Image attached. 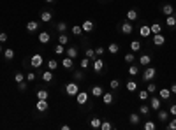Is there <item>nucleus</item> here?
Masks as SVG:
<instances>
[{
  "label": "nucleus",
  "instance_id": "23",
  "mask_svg": "<svg viewBox=\"0 0 176 130\" xmlns=\"http://www.w3.org/2000/svg\"><path fill=\"white\" fill-rule=\"evenodd\" d=\"M162 13L166 16H169V14H174V7L171 5V4H162Z\"/></svg>",
  "mask_w": 176,
  "mask_h": 130
},
{
  "label": "nucleus",
  "instance_id": "7",
  "mask_svg": "<svg viewBox=\"0 0 176 130\" xmlns=\"http://www.w3.org/2000/svg\"><path fill=\"white\" fill-rule=\"evenodd\" d=\"M81 28H83V34H90V32H93L95 25H93L92 20H84V21L81 23Z\"/></svg>",
  "mask_w": 176,
  "mask_h": 130
},
{
  "label": "nucleus",
  "instance_id": "5",
  "mask_svg": "<svg viewBox=\"0 0 176 130\" xmlns=\"http://www.w3.org/2000/svg\"><path fill=\"white\" fill-rule=\"evenodd\" d=\"M120 30H122L123 35H130V34L134 32V27H132V23L130 21H123L122 25H120Z\"/></svg>",
  "mask_w": 176,
  "mask_h": 130
},
{
  "label": "nucleus",
  "instance_id": "36",
  "mask_svg": "<svg viewBox=\"0 0 176 130\" xmlns=\"http://www.w3.org/2000/svg\"><path fill=\"white\" fill-rule=\"evenodd\" d=\"M48 97H49L48 90H37V99H44V100H48Z\"/></svg>",
  "mask_w": 176,
  "mask_h": 130
},
{
  "label": "nucleus",
  "instance_id": "15",
  "mask_svg": "<svg viewBox=\"0 0 176 130\" xmlns=\"http://www.w3.org/2000/svg\"><path fill=\"white\" fill-rule=\"evenodd\" d=\"M139 35L141 37H150L152 35V30H150V25H143V27H139Z\"/></svg>",
  "mask_w": 176,
  "mask_h": 130
},
{
  "label": "nucleus",
  "instance_id": "24",
  "mask_svg": "<svg viewBox=\"0 0 176 130\" xmlns=\"http://www.w3.org/2000/svg\"><path fill=\"white\" fill-rule=\"evenodd\" d=\"M49 41H51V35H49L48 32H41L39 34V42L41 44H48Z\"/></svg>",
  "mask_w": 176,
  "mask_h": 130
},
{
  "label": "nucleus",
  "instance_id": "14",
  "mask_svg": "<svg viewBox=\"0 0 176 130\" xmlns=\"http://www.w3.org/2000/svg\"><path fill=\"white\" fill-rule=\"evenodd\" d=\"M37 30H39V23H37V21L32 20V21L27 23V32H28V34H34V32H37Z\"/></svg>",
  "mask_w": 176,
  "mask_h": 130
},
{
  "label": "nucleus",
  "instance_id": "51",
  "mask_svg": "<svg viewBox=\"0 0 176 130\" xmlns=\"http://www.w3.org/2000/svg\"><path fill=\"white\" fill-rule=\"evenodd\" d=\"M100 128H102V130H111L113 125L109 121H102V123H100Z\"/></svg>",
  "mask_w": 176,
  "mask_h": 130
},
{
  "label": "nucleus",
  "instance_id": "30",
  "mask_svg": "<svg viewBox=\"0 0 176 130\" xmlns=\"http://www.w3.org/2000/svg\"><path fill=\"white\" fill-rule=\"evenodd\" d=\"M84 56L90 58L92 62H93V60L97 58V55H95V49H92V48H86V49H84Z\"/></svg>",
  "mask_w": 176,
  "mask_h": 130
},
{
  "label": "nucleus",
  "instance_id": "43",
  "mask_svg": "<svg viewBox=\"0 0 176 130\" xmlns=\"http://www.w3.org/2000/svg\"><path fill=\"white\" fill-rule=\"evenodd\" d=\"M123 60H125L127 63L130 65V63H132V62H134V60H136V56H134V53H132V51H130V53H127L125 56H123Z\"/></svg>",
  "mask_w": 176,
  "mask_h": 130
},
{
  "label": "nucleus",
  "instance_id": "12",
  "mask_svg": "<svg viewBox=\"0 0 176 130\" xmlns=\"http://www.w3.org/2000/svg\"><path fill=\"white\" fill-rule=\"evenodd\" d=\"M14 56H16V53H14L13 48H6V49H4V58H6V62H13Z\"/></svg>",
  "mask_w": 176,
  "mask_h": 130
},
{
  "label": "nucleus",
  "instance_id": "20",
  "mask_svg": "<svg viewBox=\"0 0 176 130\" xmlns=\"http://www.w3.org/2000/svg\"><path fill=\"white\" fill-rule=\"evenodd\" d=\"M157 113H159V121L166 123V121L169 120V111H164V109H159Z\"/></svg>",
  "mask_w": 176,
  "mask_h": 130
},
{
  "label": "nucleus",
  "instance_id": "57",
  "mask_svg": "<svg viewBox=\"0 0 176 130\" xmlns=\"http://www.w3.org/2000/svg\"><path fill=\"white\" fill-rule=\"evenodd\" d=\"M169 90H171V93H174V95H176V83H173V85H171V88H169Z\"/></svg>",
  "mask_w": 176,
  "mask_h": 130
},
{
  "label": "nucleus",
  "instance_id": "32",
  "mask_svg": "<svg viewBox=\"0 0 176 130\" xmlns=\"http://www.w3.org/2000/svg\"><path fill=\"white\" fill-rule=\"evenodd\" d=\"M58 44L67 46V44H69V35H67V34H58Z\"/></svg>",
  "mask_w": 176,
  "mask_h": 130
},
{
  "label": "nucleus",
  "instance_id": "39",
  "mask_svg": "<svg viewBox=\"0 0 176 130\" xmlns=\"http://www.w3.org/2000/svg\"><path fill=\"white\" fill-rule=\"evenodd\" d=\"M56 30H58L60 34H65V32H67V23H65V21H60L58 25H56Z\"/></svg>",
  "mask_w": 176,
  "mask_h": 130
},
{
  "label": "nucleus",
  "instance_id": "50",
  "mask_svg": "<svg viewBox=\"0 0 176 130\" xmlns=\"http://www.w3.org/2000/svg\"><path fill=\"white\" fill-rule=\"evenodd\" d=\"M55 53H56V55H63V53H65L63 44H58V46H56V48H55Z\"/></svg>",
  "mask_w": 176,
  "mask_h": 130
},
{
  "label": "nucleus",
  "instance_id": "42",
  "mask_svg": "<svg viewBox=\"0 0 176 130\" xmlns=\"http://www.w3.org/2000/svg\"><path fill=\"white\" fill-rule=\"evenodd\" d=\"M48 69H49V70L58 69V62H56V60H53V58H51V60H48Z\"/></svg>",
  "mask_w": 176,
  "mask_h": 130
},
{
  "label": "nucleus",
  "instance_id": "33",
  "mask_svg": "<svg viewBox=\"0 0 176 130\" xmlns=\"http://www.w3.org/2000/svg\"><path fill=\"white\" fill-rule=\"evenodd\" d=\"M107 51H109V53H111V55H116V53H118L120 51V46L116 42H111L109 44V46H107Z\"/></svg>",
  "mask_w": 176,
  "mask_h": 130
},
{
  "label": "nucleus",
  "instance_id": "6",
  "mask_svg": "<svg viewBox=\"0 0 176 130\" xmlns=\"http://www.w3.org/2000/svg\"><path fill=\"white\" fill-rule=\"evenodd\" d=\"M92 63H93V70H95L97 74H100L102 70H104V60H102L100 56H97Z\"/></svg>",
  "mask_w": 176,
  "mask_h": 130
},
{
  "label": "nucleus",
  "instance_id": "18",
  "mask_svg": "<svg viewBox=\"0 0 176 130\" xmlns=\"http://www.w3.org/2000/svg\"><path fill=\"white\" fill-rule=\"evenodd\" d=\"M129 121H130V125H139L141 114H139V113H130V116H129Z\"/></svg>",
  "mask_w": 176,
  "mask_h": 130
},
{
  "label": "nucleus",
  "instance_id": "35",
  "mask_svg": "<svg viewBox=\"0 0 176 130\" xmlns=\"http://www.w3.org/2000/svg\"><path fill=\"white\" fill-rule=\"evenodd\" d=\"M139 74V67L137 65H129V76H137Z\"/></svg>",
  "mask_w": 176,
  "mask_h": 130
},
{
  "label": "nucleus",
  "instance_id": "41",
  "mask_svg": "<svg viewBox=\"0 0 176 130\" xmlns=\"http://www.w3.org/2000/svg\"><path fill=\"white\" fill-rule=\"evenodd\" d=\"M127 90H129L130 93L136 92V90H137V83H136V81H129V83H127Z\"/></svg>",
  "mask_w": 176,
  "mask_h": 130
},
{
  "label": "nucleus",
  "instance_id": "13",
  "mask_svg": "<svg viewBox=\"0 0 176 130\" xmlns=\"http://www.w3.org/2000/svg\"><path fill=\"white\" fill-rule=\"evenodd\" d=\"M51 20H53V13H51V11H42L41 13V21L42 23H49Z\"/></svg>",
  "mask_w": 176,
  "mask_h": 130
},
{
  "label": "nucleus",
  "instance_id": "55",
  "mask_svg": "<svg viewBox=\"0 0 176 130\" xmlns=\"http://www.w3.org/2000/svg\"><path fill=\"white\" fill-rule=\"evenodd\" d=\"M169 114L176 116V104H171V106H169Z\"/></svg>",
  "mask_w": 176,
  "mask_h": 130
},
{
  "label": "nucleus",
  "instance_id": "17",
  "mask_svg": "<svg viewBox=\"0 0 176 130\" xmlns=\"http://www.w3.org/2000/svg\"><path fill=\"white\" fill-rule=\"evenodd\" d=\"M159 92V97H160L162 100H167L169 97H171V90L169 88H160V90H157Z\"/></svg>",
  "mask_w": 176,
  "mask_h": 130
},
{
  "label": "nucleus",
  "instance_id": "29",
  "mask_svg": "<svg viewBox=\"0 0 176 130\" xmlns=\"http://www.w3.org/2000/svg\"><path fill=\"white\" fill-rule=\"evenodd\" d=\"M100 123H102V120L97 118V116H93V118L90 120V127L92 128H100Z\"/></svg>",
  "mask_w": 176,
  "mask_h": 130
},
{
  "label": "nucleus",
  "instance_id": "52",
  "mask_svg": "<svg viewBox=\"0 0 176 130\" xmlns=\"http://www.w3.org/2000/svg\"><path fill=\"white\" fill-rule=\"evenodd\" d=\"M109 86H111V90H118V88H120V81L118 79H113L111 83H109Z\"/></svg>",
  "mask_w": 176,
  "mask_h": 130
},
{
  "label": "nucleus",
  "instance_id": "47",
  "mask_svg": "<svg viewBox=\"0 0 176 130\" xmlns=\"http://www.w3.org/2000/svg\"><path fill=\"white\" fill-rule=\"evenodd\" d=\"M143 127H144V130H155V128H157V125H155L153 121H144Z\"/></svg>",
  "mask_w": 176,
  "mask_h": 130
},
{
  "label": "nucleus",
  "instance_id": "8",
  "mask_svg": "<svg viewBox=\"0 0 176 130\" xmlns=\"http://www.w3.org/2000/svg\"><path fill=\"white\" fill-rule=\"evenodd\" d=\"M76 102L79 104V106H84V104L88 102V93L79 90V92H77V95H76Z\"/></svg>",
  "mask_w": 176,
  "mask_h": 130
},
{
  "label": "nucleus",
  "instance_id": "2",
  "mask_svg": "<svg viewBox=\"0 0 176 130\" xmlns=\"http://www.w3.org/2000/svg\"><path fill=\"white\" fill-rule=\"evenodd\" d=\"M155 76H157V69H155V67H146V69L143 70V76H141V78L150 83V81L155 79Z\"/></svg>",
  "mask_w": 176,
  "mask_h": 130
},
{
  "label": "nucleus",
  "instance_id": "11",
  "mask_svg": "<svg viewBox=\"0 0 176 130\" xmlns=\"http://www.w3.org/2000/svg\"><path fill=\"white\" fill-rule=\"evenodd\" d=\"M153 44L159 46V48L164 46V44H166V37L162 35V34H153Z\"/></svg>",
  "mask_w": 176,
  "mask_h": 130
},
{
  "label": "nucleus",
  "instance_id": "60",
  "mask_svg": "<svg viewBox=\"0 0 176 130\" xmlns=\"http://www.w3.org/2000/svg\"><path fill=\"white\" fill-rule=\"evenodd\" d=\"M0 53H4V48H2V42H0Z\"/></svg>",
  "mask_w": 176,
  "mask_h": 130
},
{
  "label": "nucleus",
  "instance_id": "53",
  "mask_svg": "<svg viewBox=\"0 0 176 130\" xmlns=\"http://www.w3.org/2000/svg\"><path fill=\"white\" fill-rule=\"evenodd\" d=\"M167 128H169V130H176V116L167 123Z\"/></svg>",
  "mask_w": 176,
  "mask_h": 130
},
{
  "label": "nucleus",
  "instance_id": "9",
  "mask_svg": "<svg viewBox=\"0 0 176 130\" xmlns=\"http://www.w3.org/2000/svg\"><path fill=\"white\" fill-rule=\"evenodd\" d=\"M102 102H104L106 106H111L113 102H114V93L113 92H104L102 93Z\"/></svg>",
  "mask_w": 176,
  "mask_h": 130
},
{
  "label": "nucleus",
  "instance_id": "44",
  "mask_svg": "<svg viewBox=\"0 0 176 130\" xmlns=\"http://www.w3.org/2000/svg\"><path fill=\"white\" fill-rule=\"evenodd\" d=\"M35 78H37V76H35V72H34V70H30L28 74H25V79H27L28 83H34V81H35Z\"/></svg>",
  "mask_w": 176,
  "mask_h": 130
},
{
  "label": "nucleus",
  "instance_id": "27",
  "mask_svg": "<svg viewBox=\"0 0 176 130\" xmlns=\"http://www.w3.org/2000/svg\"><path fill=\"white\" fill-rule=\"evenodd\" d=\"M150 111H152V107H150L148 104H143V106H139V114H141V116H148V114H150Z\"/></svg>",
  "mask_w": 176,
  "mask_h": 130
},
{
  "label": "nucleus",
  "instance_id": "46",
  "mask_svg": "<svg viewBox=\"0 0 176 130\" xmlns=\"http://www.w3.org/2000/svg\"><path fill=\"white\" fill-rule=\"evenodd\" d=\"M83 78H84L83 69H81V70H74V81H81Z\"/></svg>",
  "mask_w": 176,
  "mask_h": 130
},
{
  "label": "nucleus",
  "instance_id": "37",
  "mask_svg": "<svg viewBox=\"0 0 176 130\" xmlns=\"http://www.w3.org/2000/svg\"><path fill=\"white\" fill-rule=\"evenodd\" d=\"M90 62H92L90 58H86V56H84L83 60H79V67H81L83 70H86V69H88V65H90Z\"/></svg>",
  "mask_w": 176,
  "mask_h": 130
},
{
  "label": "nucleus",
  "instance_id": "59",
  "mask_svg": "<svg viewBox=\"0 0 176 130\" xmlns=\"http://www.w3.org/2000/svg\"><path fill=\"white\" fill-rule=\"evenodd\" d=\"M44 2H46V4H53V2H55V0H44Z\"/></svg>",
  "mask_w": 176,
  "mask_h": 130
},
{
  "label": "nucleus",
  "instance_id": "38",
  "mask_svg": "<svg viewBox=\"0 0 176 130\" xmlns=\"http://www.w3.org/2000/svg\"><path fill=\"white\" fill-rule=\"evenodd\" d=\"M150 99V93H148V90H139V100L146 102Z\"/></svg>",
  "mask_w": 176,
  "mask_h": 130
},
{
  "label": "nucleus",
  "instance_id": "3",
  "mask_svg": "<svg viewBox=\"0 0 176 130\" xmlns=\"http://www.w3.org/2000/svg\"><path fill=\"white\" fill-rule=\"evenodd\" d=\"M148 100H150L148 106L152 107V111H159V109L162 107V99H160V97H155V95H153V97H150Z\"/></svg>",
  "mask_w": 176,
  "mask_h": 130
},
{
  "label": "nucleus",
  "instance_id": "21",
  "mask_svg": "<svg viewBox=\"0 0 176 130\" xmlns=\"http://www.w3.org/2000/svg\"><path fill=\"white\" fill-rule=\"evenodd\" d=\"M72 65H74V60H72L70 56H65L62 60V67H63V69H67V70H69V69H72Z\"/></svg>",
  "mask_w": 176,
  "mask_h": 130
},
{
  "label": "nucleus",
  "instance_id": "40",
  "mask_svg": "<svg viewBox=\"0 0 176 130\" xmlns=\"http://www.w3.org/2000/svg\"><path fill=\"white\" fill-rule=\"evenodd\" d=\"M146 90H148V93H150V95H153L155 92H157V85H155L153 81H150V83H148V86H146Z\"/></svg>",
  "mask_w": 176,
  "mask_h": 130
},
{
  "label": "nucleus",
  "instance_id": "22",
  "mask_svg": "<svg viewBox=\"0 0 176 130\" xmlns=\"http://www.w3.org/2000/svg\"><path fill=\"white\" fill-rule=\"evenodd\" d=\"M166 25H167L169 28H174V27H176V16L174 14L166 16Z\"/></svg>",
  "mask_w": 176,
  "mask_h": 130
},
{
  "label": "nucleus",
  "instance_id": "10",
  "mask_svg": "<svg viewBox=\"0 0 176 130\" xmlns=\"http://www.w3.org/2000/svg\"><path fill=\"white\" fill-rule=\"evenodd\" d=\"M35 107H37V111H39V113H44V111H48L49 104H48V100L39 99V100H37V104H35Z\"/></svg>",
  "mask_w": 176,
  "mask_h": 130
},
{
  "label": "nucleus",
  "instance_id": "31",
  "mask_svg": "<svg viewBox=\"0 0 176 130\" xmlns=\"http://www.w3.org/2000/svg\"><path fill=\"white\" fill-rule=\"evenodd\" d=\"M141 48H143V46H141L139 41H132V42H130V51H132V53H137V51H141Z\"/></svg>",
  "mask_w": 176,
  "mask_h": 130
},
{
  "label": "nucleus",
  "instance_id": "48",
  "mask_svg": "<svg viewBox=\"0 0 176 130\" xmlns=\"http://www.w3.org/2000/svg\"><path fill=\"white\" fill-rule=\"evenodd\" d=\"M14 81H16V85H18V83H21V81H25V74L16 72V74H14Z\"/></svg>",
  "mask_w": 176,
  "mask_h": 130
},
{
  "label": "nucleus",
  "instance_id": "56",
  "mask_svg": "<svg viewBox=\"0 0 176 130\" xmlns=\"http://www.w3.org/2000/svg\"><path fill=\"white\" fill-rule=\"evenodd\" d=\"M7 39H9V35H7L6 32H0V42L4 44V42L7 41Z\"/></svg>",
  "mask_w": 176,
  "mask_h": 130
},
{
  "label": "nucleus",
  "instance_id": "26",
  "mask_svg": "<svg viewBox=\"0 0 176 130\" xmlns=\"http://www.w3.org/2000/svg\"><path fill=\"white\" fill-rule=\"evenodd\" d=\"M102 93H104L102 86H99V85L92 86V95H93V97H102Z\"/></svg>",
  "mask_w": 176,
  "mask_h": 130
},
{
  "label": "nucleus",
  "instance_id": "19",
  "mask_svg": "<svg viewBox=\"0 0 176 130\" xmlns=\"http://www.w3.org/2000/svg\"><path fill=\"white\" fill-rule=\"evenodd\" d=\"M41 79L44 81V83H51V81H53V70H44V72H42V76H41Z\"/></svg>",
  "mask_w": 176,
  "mask_h": 130
},
{
  "label": "nucleus",
  "instance_id": "4",
  "mask_svg": "<svg viewBox=\"0 0 176 130\" xmlns=\"http://www.w3.org/2000/svg\"><path fill=\"white\" fill-rule=\"evenodd\" d=\"M42 62H44L42 55H39V53L32 55V60H30V63H32V69H39V67L42 65Z\"/></svg>",
  "mask_w": 176,
  "mask_h": 130
},
{
  "label": "nucleus",
  "instance_id": "34",
  "mask_svg": "<svg viewBox=\"0 0 176 130\" xmlns=\"http://www.w3.org/2000/svg\"><path fill=\"white\" fill-rule=\"evenodd\" d=\"M65 53H67V56H70L72 60H76V56H77V49H76V48H67Z\"/></svg>",
  "mask_w": 176,
  "mask_h": 130
},
{
  "label": "nucleus",
  "instance_id": "16",
  "mask_svg": "<svg viewBox=\"0 0 176 130\" xmlns=\"http://www.w3.org/2000/svg\"><path fill=\"white\" fill-rule=\"evenodd\" d=\"M125 18H127V21H130V23L136 21V20H137V11H136V9H129Z\"/></svg>",
  "mask_w": 176,
  "mask_h": 130
},
{
  "label": "nucleus",
  "instance_id": "54",
  "mask_svg": "<svg viewBox=\"0 0 176 130\" xmlns=\"http://www.w3.org/2000/svg\"><path fill=\"white\" fill-rule=\"evenodd\" d=\"M104 53H106V48H102V46H100V48H95V55H97V56H102Z\"/></svg>",
  "mask_w": 176,
  "mask_h": 130
},
{
  "label": "nucleus",
  "instance_id": "49",
  "mask_svg": "<svg viewBox=\"0 0 176 130\" xmlns=\"http://www.w3.org/2000/svg\"><path fill=\"white\" fill-rule=\"evenodd\" d=\"M18 88H20V92H27V88H28V81H21V83H18Z\"/></svg>",
  "mask_w": 176,
  "mask_h": 130
},
{
  "label": "nucleus",
  "instance_id": "25",
  "mask_svg": "<svg viewBox=\"0 0 176 130\" xmlns=\"http://www.w3.org/2000/svg\"><path fill=\"white\" fill-rule=\"evenodd\" d=\"M139 63L143 65V67H148V65L152 63V56H150V55H141V56H139Z\"/></svg>",
  "mask_w": 176,
  "mask_h": 130
},
{
  "label": "nucleus",
  "instance_id": "1",
  "mask_svg": "<svg viewBox=\"0 0 176 130\" xmlns=\"http://www.w3.org/2000/svg\"><path fill=\"white\" fill-rule=\"evenodd\" d=\"M77 92H79V85H77V81H70L65 85V93L69 95V97H76Z\"/></svg>",
  "mask_w": 176,
  "mask_h": 130
},
{
  "label": "nucleus",
  "instance_id": "58",
  "mask_svg": "<svg viewBox=\"0 0 176 130\" xmlns=\"http://www.w3.org/2000/svg\"><path fill=\"white\" fill-rule=\"evenodd\" d=\"M60 128H62V130H70V127H69V125H62Z\"/></svg>",
  "mask_w": 176,
  "mask_h": 130
},
{
  "label": "nucleus",
  "instance_id": "28",
  "mask_svg": "<svg viewBox=\"0 0 176 130\" xmlns=\"http://www.w3.org/2000/svg\"><path fill=\"white\" fill-rule=\"evenodd\" d=\"M150 30H152V35H153V34H162L160 23H152V25H150Z\"/></svg>",
  "mask_w": 176,
  "mask_h": 130
},
{
  "label": "nucleus",
  "instance_id": "45",
  "mask_svg": "<svg viewBox=\"0 0 176 130\" xmlns=\"http://www.w3.org/2000/svg\"><path fill=\"white\" fill-rule=\"evenodd\" d=\"M72 34H74V35H81V34H83V28H81V25H74V27H72Z\"/></svg>",
  "mask_w": 176,
  "mask_h": 130
}]
</instances>
